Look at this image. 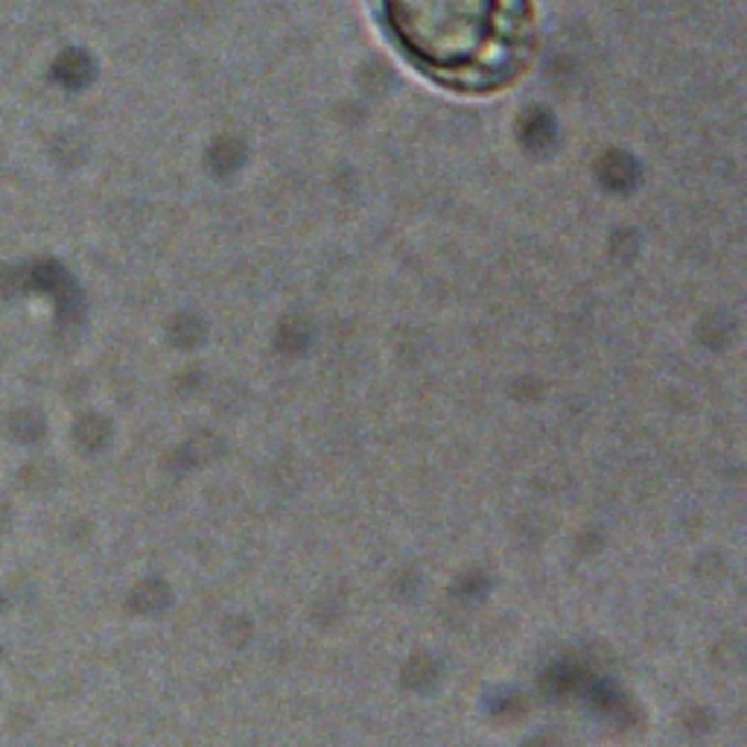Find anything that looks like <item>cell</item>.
I'll return each instance as SVG.
<instances>
[{
  "instance_id": "6da1fadb",
  "label": "cell",
  "mask_w": 747,
  "mask_h": 747,
  "mask_svg": "<svg viewBox=\"0 0 747 747\" xmlns=\"http://www.w3.org/2000/svg\"><path fill=\"white\" fill-rule=\"evenodd\" d=\"M394 42L433 77L484 88L514 70L526 0H377Z\"/></svg>"
},
{
  "instance_id": "7a4b0ae2",
  "label": "cell",
  "mask_w": 747,
  "mask_h": 747,
  "mask_svg": "<svg viewBox=\"0 0 747 747\" xmlns=\"http://www.w3.org/2000/svg\"><path fill=\"white\" fill-rule=\"evenodd\" d=\"M93 77V65L86 53L68 51L56 59V79L65 88H82L88 86V79Z\"/></svg>"
}]
</instances>
